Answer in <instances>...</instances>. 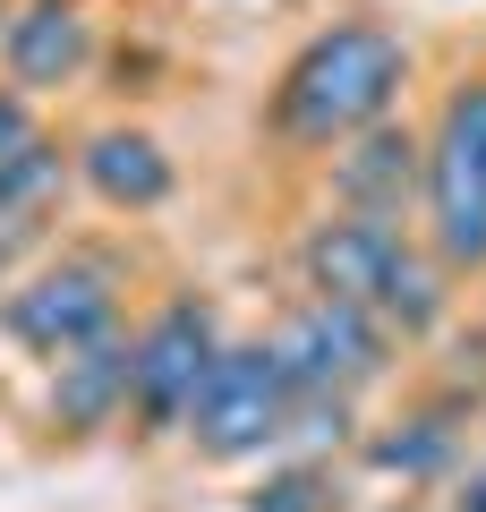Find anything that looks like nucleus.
<instances>
[{
  "mask_svg": "<svg viewBox=\"0 0 486 512\" xmlns=\"http://www.w3.org/2000/svg\"><path fill=\"white\" fill-rule=\"evenodd\" d=\"M401 86H410V43L376 18H342L290 52L282 86H273V137L342 154L350 137H367L393 111Z\"/></svg>",
  "mask_w": 486,
  "mask_h": 512,
  "instance_id": "f257e3e1",
  "label": "nucleus"
},
{
  "mask_svg": "<svg viewBox=\"0 0 486 512\" xmlns=\"http://www.w3.org/2000/svg\"><path fill=\"white\" fill-rule=\"evenodd\" d=\"M299 274L316 299H342V308H367L384 333H435L444 325V265L435 248H410L393 222H367V214H333L307 231L299 248Z\"/></svg>",
  "mask_w": 486,
  "mask_h": 512,
  "instance_id": "f03ea898",
  "label": "nucleus"
},
{
  "mask_svg": "<svg viewBox=\"0 0 486 512\" xmlns=\"http://www.w3.org/2000/svg\"><path fill=\"white\" fill-rule=\"evenodd\" d=\"M222 333H214V308L205 299H171L154 308V325L128 342V402H137L145 427H188L205 402V384L222 367Z\"/></svg>",
  "mask_w": 486,
  "mask_h": 512,
  "instance_id": "39448f33",
  "label": "nucleus"
},
{
  "mask_svg": "<svg viewBox=\"0 0 486 512\" xmlns=\"http://www.w3.org/2000/svg\"><path fill=\"white\" fill-rule=\"evenodd\" d=\"M461 512H486V487H469V495H461Z\"/></svg>",
  "mask_w": 486,
  "mask_h": 512,
  "instance_id": "dca6fc26",
  "label": "nucleus"
},
{
  "mask_svg": "<svg viewBox=\"0 0 486 512\" xmlns=\"http://www.w3.org/2000/svg\"><path fill=\"white\" fill-rule=\"evenodd\" d=\"M111 410H128V342L120 333L77 350V359H60V376H52V419L60 427H103Z\"/></svg>",
  "mask_w": 486,
  "mask_h": 512,
  "instance_id": "9b49d317",
  "label": "nucleus"
},
{
  "mask_svg": "<svg viewBox=\"0 0 486 512\" xmlns=\"http://www.w3.org/2000/svg\"><path fill=\"white\" fill-rule=\"evenodd\" d=\"M444 444H452V427H435V419H410V436H384V444H376V470H401V478H418V470H435V461H444Z\"/></svg>",
  "mask_w": 486,
  "mask_h": 512,
  "instance_id": "ddd939ff",
  "label": "nucleus"
},
{
  "mask_svg": "<svg viewBox=\"0 0 486 512\" xmlns=\"http://www.w3.org/2000/svg\"><path fill=\"white\" fill-rule=\"evenodd\" d=\"M52 180H60V146L52 137H35L26 154H9V163H0V222H26L43 197H52Z\"/></svg>",
  "mask_w": 486,
  "mask_h": 512,
  "instance_id": "f8f14e48",
  "label": "nucleus"
},
{
  "mask_svg": "<svg viewBox=\"0 0 486 512\" xmlns=\"http://www.w3.org/2000/svg\"><path fill=\"white\" fill-rule=\"evenodd\" d=\"M0 60H9V86H69L94 60V26L77 0H18L0 18Z\"/></svg>",
  "mask_w": 486,
  "mask_h": 512,
  "instance_id": "1a4fd4ad",
  "label": "nucleus"
},
{
  "mask_svg": "<svg viewBox=\"0 0 486 512\" xmlns=\"http://www.w3.org/2000/svg\"><path fill=\"white\" fill-rule=\"evenodd\" d=\"M111 308H120V291H111V265H94V256H60V265H43V274H26L18 291H9V333H18L26 350H43V359H77V350L111 342Z\"/></svg>",
  "mask_w": 486,
  "mask_h": 512,
  "instance_id": "0eeeda50",
  "label": "nucleus"
},
{
  "mask_svg": "<svg viewBox=\"0 0 486 512\" xmlns=\"http://www.w3.org/2000/svg\"><path fill=\"white\" fill-rule=\"evenodd\" d=\"M35 146V120H26V103L9 86H0V163H9V154H26Z\"/></svg>",
  "mask_w": 486,
  "mask_h": 512,
  "instance_id": "2eb2a0df",
  "label": "nucleus"
},
{
  "mask_svg": "<svg viewBox=\"0 0 486 512\" xmlns=\"http://www.w3.org/2000/svg\"><path fill=\"white\" fill-rule=\"evenodd\" d=\"M427 248L444 274L486 265V77H461L427 128Z\"/></svg>",
  "mask_w": 486,
  "mask_h": 512,
  "instance_id": "7ed1b4c3",
  "label": "nucleus"
},
{
  "mask_svg": "<svg viewBox=\"0 0 486 512\" xmlns=\"http://www.w3.org/2000/svg\"><path fill=\"white\" fill-rule=\"evenodd\" d=\"M273 359H282V376H290L299 402H350L359 384H376L384 367H393V333L367 308H342V299L307 291L299 308L282 316V333H273Z\"/></svg>",
  "mask_w": 486,
  "mask_h": 512,
  "instance_id": "20e7f679",
  "label": "nucleus"
},
{
  "mask_svg": "<svg viewBox=\"0 0 486 512\" xmlns=\"http://www.w3.org/2000/svg\"><path fill=\"white\" fill-rule=\"evenodd\" d=\"M77 171H86V188L103 205H120V214H154V205L171 197V154H162L145 128H103V137H86Z\"/></svg>",
  "mask_w": 486,
  "mask_h": 512,
  "instance_id": "9d476101",
  "label": "nucleus"
},
{
  "mask_svg": "<svg viewBox=\"0 0 486 512\" xmlns=\"http://www.w3.org/2000/svg\"><path fill=\"white\" fill-rule=\"evenodd\" d=\"M478 487H486V470H478Z\"/></svg>",
  "mask_w": 486,
  "mask_h": 512,
  "instance_id": "f3484780",
  "label": "nucleus"
},
{
  "mask_svg": "<svg viewBox=\"0 0 486 512\" xmlns=\"http://www.w3.org/2000/svg\"><path fill=\"white\" fill-rule=\"evenodd\" d=\"M248 512H333V478L324 470H282Z\"/></svg>",
  "mask_w": 486,
  "mask_h": 512,
  "instance_id": "4468645a",
  "label": "nucleus"
},
{
  "mask_svg": "<svg viewBox=\"0 0 486 512\" xmlns=\"http://www.w3.org/2000/svg\"><path fill=\"white\" fill-rule=\"evenodd\" d=\"M410 188H427V146H418L410 128H393V120H376L367 137H350V146L333 154V197H342V214L393 222L401 205H410Z\"/></svg>",
  "mask_w": 486,
  "mask_h": 512,
  "instance_id": "6e6552de",
  "label": "nucleus"
},
{
  "mask_svg": "<svg viewBox=\"0 0 486 512\" xmlns=\"http://www.w3.org/2000/svg\"><path fill=\"white\" fill-rule=\"evenodd\" d=\"M290 419H299V393H290L273 342H231L222 367H214V384H205V402H197V419H188V436L214 461H248L265 444H282Z\"/></svg>",
  "mask_w": 486,
  "mask_h": 512,
  "instance_id": "423d86ee",
  "label": "nucleus"
}]
</instances>
